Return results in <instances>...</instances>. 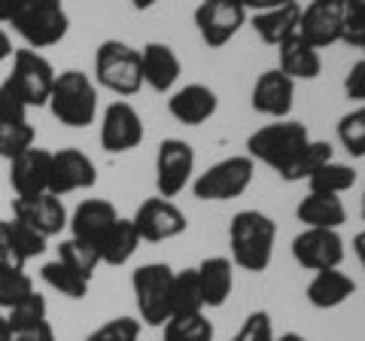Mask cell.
Masks as SVG:
<instances>
[{"instance_id": "7bdbcfd3", "label": "cell", "mask_w": 365, "mask_h": 341, "mask_svg": "<svg viewBox=\"0 0 365 341\" xmlns=\"http://www.w3.org/2000/svg\"><path fill=\"white\" fill-rule=\"evenodd\" d=\"M344 95L350 101H365V58L350 67V73L344 76Z\"/></svg>"}, {"instance_id": "ba28073f", "label": "cell", "mask_w": 365, "mask_h": 341, "mask_svg": "<svg viewBox=\"0 0 365 341\" xmlns=\"http://www.w3.org/2000/svg\"><path fill=\"white\" fill-rule=\"evenodd\" d=\"M9 61H13V71H9L6 83L19 92V98L28 104V110L49 104L55 76H58V73H55V67H52V61L46 58L43 52L28 49V46L16 49Z\"/></svg>"}, {"instance_id": "ffe728a7", "label": "cell", "mask_w": 365, "mask_h": 341, "mask_svg": "<svg viewBox=\"0 0 365 341\" xmlns=\"http://www.w3.org/2000/svg\"><path fill=\"white\" fill-rule=\"evenodd\" d=\"M119 220V210L116 204L107 201V198H86L79 201L71 220H67V229H71V238H79V241H88L95 244L110 232V225Z\"/></svg>"}, {"instance_id": "9a60e30c", "label": "cell", "mask_w": 365, "mask_h": 341, "mask_svg": "<svg viewBox=\"0 0 365 341\" xmlns=\"http://www.w3.org/2000/svg\"><path fill=\"white\" fill-rule=\"evenodd\" d=\"M344 0H311L307 6H302L299 34L314 49L335 46L344 37Z\"/></svg>"}, {"instance_id": "7402d4cb", "label": "cell", "mask_w": 365, "mask_h": 341, "mask_svg": "<svg viewBox=\"0 0 365 341\" xmlns=\"http://www.w3.org/2000/svg\"><path fill=\"white\" fill-rule=\"evenodd\" d=\"M353 292H356V280L344 275L341 268H326V271H314V278L304 290V299L317 311H332L341 308Z\"/></svg>"}, {"instance_id": "7a4b0ae2", "label": "cell", "mask_w": 365, "mask_h": 341, "mask_svg": "<svg viewBox=\"0 0 365 341\" xmlns=\"http://www.w3.org/2000/svg\"><path fill=\"white\" fill-rule=\"evenodd\" d=\"M52 116L58 119L67 128H88L98 116V86L95 79L86 76L83 71H61L55 76V86H52V95H49V104Z\"/></svg>"}, {"instance_id": "cb8c5ba5", "label": "cell", "mask_w": 365, "mask_h": 341, "mask_svg": "<svg viewBox=\"0 0 365 341\" xmlns=\"http://www.w3.org/2000/svg\"><path fill=\"white\" fill-rule=\"evenodd\" d=\"M195 271L204 295V308H222L235 290V263L228 256H207Z\"/></svg>"}, {"instance_id": "4fadbf2b", "label": "cell", "mask_w": 365, "mask_h": 341, "mask_svg": "<svg viewBox=\"0 0 365 341\" xmlns=\"http://www.w3.org/2000/svg\"><path fill=\"white\" fill-rule=\"evenodd\" d=\"M98 183V168L91 162V156H86L76 146H64V150L52 153L49 165V192L52 195H73V192L95 189Z\"/></svg>"}, {"instance_id": "5bb4252c", "label": "cell", "mask_w": 365, "mask_h": 341, "mask_svg": "<svg viewBox=\"0 0 365 341\" xmlns=\"http://www.w3.org/2000/svg\"><path fill=\"white\" fill-rule=\"evenodd\" d=\"M292 259L304 271L341 268L344 263V238L338 229H302L292 238Z\"/></svg>"}, {"instance_id": "836d02e7", "label": "cell", "mask_w": 365, "mask_h": 341, "mask_svg": "<svg viewBox=\"0 0 365 341\" xmlns=\"http://www.w3.org/2000/svg\"><path fill=\"white\" fill-rule=\"evenodd\" d=\"M58 259L71 265L73 271H79L83 278H88V280L101 265L98 247L88 244V241H79V238H64V241L58 244Z\"/></svg>"}, {"instance_id": "e0dca14e", "label": "cell", "mask_w": 365, "mask_h": 341, "mask_svg": "<svg viewBox=\"0 0 365 341\" xmlns=\"http://www.w3.org/2000/svg\"><path fill=\"white\" fill-rule=\"evenodd\" d=\"M250 104L268 119H289V113L295 107V83L280 67H271V71H265L256 79Z\"/></svg>"}, {"instance_id": "d4e9b609", "label": "cell", "mask_w": 365, "mask_h": 341, "mask_svg": "<svg viewBox=\"0 0 365 341\" xmlns=\"http://www.w3.org/2000/svg\"><path fill=\"white\" fill-rule=\"evenodd\" d=\"M295 220L304 229H341L347 223V208L338 195H323V192H307L295 208Z\"/></svg>"}, {"instance_id": "3957f363", "label": "cell", "mask_w": 365, "mask_h": 341, "mask_svg": "<svg viewBox=\"0 0 365 341\" xmlns=\"http://www.w3.org/2000/svg\"><path fill=\"white\" fill-rule=\"evenodd\" d=\"M307 141H311V131H307L304 122L274 119L271 125H262L259 131H253L247 138V156L253 158V162L268 165L280 174V170L289 168L292 158L304 150Z\"/></svg>"}, {"instance_id": "44dd1931", "label": "cell", "mask_w": 365, "mask_h": 341, "mask_svg": "<svg viewBox=\"0 0 365 341\" xmlns=\"http://www.w3.org/2000/svg\"><path fill=\"white\" fill-rule=\"evenodd\" d=\"M140 67H143V86H150L158 95L174 92V86L180 83V73H182L177 52L168 43H155V40L140 49Z\"/></svg>"}, {"instance_id": "f1b7e54d", "label": "cell", "mask_w": 365, "mask_h": 341, "mask_svg": "<svg viewBox=\"0 0 365 341\" xmlns=\"http://www.w3.org/2000/svg\"><path fill=\"white\" fill-rule=\"evenodd\" d=\"M332 143L329 141H307V146L299 153L289 162V168L280 170V180H287V183H302V180H307L314 174V170H319L326 162H332Z\"/></svg>"}, {"instance_id": "ee69618b", "label": "cell", "mask_w": 365, "mask_h": 341, "mask_svg": "<svg viewBox=\"0 0 365 341\" xmlns=\"http://www.w3.org/2000/svg\"><path fill=\"white\" fill-rule=\"evenodd\" d=\"M9 341H58L55 338L52 323H37V326H25V329H13L9 332Z\"/></svg>"}, {"instance_id": "c3c4849f", "label": "cell", "mask_w": 365, "mask_h": 341, "mask_svg": "<svg viewBox=\"0 0 365 341\" xmlns=\"http://www.w3.org/2000/svg\"><path fill=\"white\" fill-rule=\"evenodd\" d=\"M353 250H356V256H359V263H362V268H365V229L353 238Z\"/></svg>"}, {"instance_id": "681fc988", "label": "cell", "mask_w": 365, "mask_h": 341, "mask_svg": "<svg viewBox=\"0 0 365 341\" xmlns=\"http://www.w3.org/2000/svg\"><path fill=\"white\" fill-rule=\"evenodd\" d=\"M162 4V0H131V6L137 9V13H150L153 6H158Z\"/></svg>"}, {"instance_id": "5b68a950", "label": "cell", "mask_w": 365, "mask_h": 341, "mask_svg": "<svg viewBox=\"0 0 365 341\" xmlns=\"http://www.w3.org/2000/svg\"><path fill=\"white\" fill-rule=\"evenodd\" d=\"M16 34L25 40L28 49H52L67 37L71 31V16L61 0H28V6L16 16L13 25Z\"/></svg>"}, {"instance_id": "816d5d0a", "label": "cell", "mask_w": 365, "mask_h": 341, "mask_svg": "<svg viewBox=\"0 0 365 341\" xmlns=\"http://www.w3.org/2000/svg\"><path fill=\"white\" fill-rule=\"evenodd\" d=\"M277 341H307L304 335H299V332H283Z\"/></svg>"}, {"instance_id": "f6af8a7d", "label": "cell", "mask_w": 365, "mask_h": 341, "mask_svg": "<svg viewBox=\"0 0 365 341\" xmlns=\"http://www.w3.org/2000/svg\"><path fill=\"white\" fill-rule=\"evenodd\" d=\"M25 6H28V0H0V28H4V25H13L16 16H19Z\"/></svg>"}, {"instance_id": "83f0119b", "label": "cell", "mask_w": 365, "mask_h": 341, "mask_svg": "<svg viewBox=\"0 0 365 341\" xmlns=\"http://www.w3.org/2000/svg\"><path fill=\"white\" fill-rule=\"evenodd\" d=\"M40 278H43V283L49 290H55L58 295H64V299H73V302H79V299H86L88 295V278H83L79 271H73L67 263H61V259H52V263H46L43 268H40Z\"/></svg>"}, {"instance_id": "d6a6232c", "label": "cell", "mask_w": 365, "mask_h": 341, "mask_svg": "<svg viewBox=\"0 0 365 341\" xmlns=\"http://www.w3.org/2000/svg\"><path fill=\"white\" fill-rule=\"evenodd\" d=\"M34 143H37V131L28 119H0V158L13 162Z\"/></svg>"}, {"instance_id": "52a82bcc", "label": "cell", "mask_w": 365, "mask_h": 341, "mask_svg": "<svg viewBox=\"0 0 365 341\" xmlns=\"http://www.w3.org/2000/svg\"><path fill=\"white\" fill-rule=\"evenodd\" d=\"M256 177V162L250 156H228L210 165L192 180V195L198 201H232L241 198Z\"/></svg>"}, {"instance_id": "b9f144b4", "label": "cell", "mask_w": 365, "mask_h": 341, "mask_svg": "<svg viewBox=\"0 0 365 341\" xmlns=\"http://www.w3.org/2000/svg\"><path fill=\"white\" fill-rule=\"evenodd\" d=\"M0 268H25V259L19 256L13 241V223L0 220Z\"/></svg>"}, {"instance_id": "11a10c76", "label": "cell", "mask_w": 365, "mask_h": 341, "mask_svg": "<svg viewBox=\"0 0 365 341\" xmlns=\"http://www.w3.org/2000/svg\"><path fill=\"white\" fill-rule=\"evenodd\" d=\"M162 341H165V338H162Z\"/></svg>"}, {"instance_id": "30bf717a", "label": "cell", "mask_w": 365, "mask_h": 341, "mask_svg": "<svg viewBox=\"0 0 365 341\" xmlns=\"http://www.w3.org/2000/svg\"><path fill=\"white\" fill-rule=\"evenodd\" d=\"M247 6L241 0H201L195 6V28L210 49H222L247 25Z\"/></svg>"}, {"instance_id": "f5cc1de1", "label": "cell", "mask_w": 365, "mask_h": 341, "mask_svg": "<svg viewBox=\"0 0 365 341\" xmlns=\"http://www.w3.org/2000/svg\"><path fill=\"white\" fill-rule=\"evenodd\" d=\"M359 213H362V220H365V189H362V208H359Z\"/></svg>"}, {"instance_id": "ac0fdd59", "label": "cell", "mask_w": 365, "mask_h": 341, "mask_svg": "<svg viewBox=\"0 0 365 341\" xmlns=\"http://www.w3.org/2000/svg\"><path fill=\"white\" fill-rule=\"evenodd\" d=\"M49 165H52V153L37 143L21 156H16L9 162V186H13L16 198H34L49 192Z\"/></svg>"}, {"instance_id": "277c9868", "label": "cell", "mask_w": 365, "mask_h": 341, "mask_svg": "<svg viewBox=\"0 0 365 341\" xmlns=\"http://www.w3.org/2000/svg\"><path fill=\"white\" fill-rule=\"evenodd\" d=\"M95 83L119 98H134L143 88L140 49L125 40H104L95 52Z\"/></svg>"}, {"instance_id": "f907efd6", "label": "cell", "mask_w": 365, "mask_h": 341, "mask_svg": "<svg viewBox=\"0 0 365 341\" xmlns=\"http://www.w3.org/2000/svg\"><path fill=\"white\" fill-rule=\"evenodd\" d=\"M0 341H9V323H6V311H0Z\"/></svg>"}, {"instance_id": "f546056e", "label": "cell", "mask_w": 365, "mask_h": 341, "mask_svg": "<svg viewBox=\"0 0 365 341\" xmlns=\"http://www.w3.org/2000/svg\"><path fill=\"white\" fill-rule=\"evenodd\" d=\"M204 311V295L198 283L195 268H182L174 275V290H170V317L182 314H201Z\"/></svg>"}, {"instance_id": "9c48e42d", "label": "cell", "mask_w": 365, "mask_h": 341, "mask_svg": "<svg viewBox=\"0 0 365 341\" xmlns=\"http://www.w3.org/2000/svg\"><path fill=\"white\" fill-rule=\"evenodd\" d=\"M195 180V150L182 138H165L155 153V189L162 198H177Z\"/></svg>"}, {"instance_id": "1f68e13d", "label": "cell", "mask_w": 365, "mask_h": 341, "mask_svg": "<svg viewBox=\"0 0 365 341\" xmlns=\"http://www.w3.org/2000/svg\"><path fill=\"white\" fill-rule=\"evenodd\" d=\"M165 329V341H213L216 329L213 320H207V314H182V317H170L162 326Z\"/></svg>"}, {"instance_id": "8992f818", "label": "cell", "mask_w": 365, "mask_h": 341, "mask_svg": "<svg viewBox=\"0 0 365 341\" xmlns=\"http://www.w3.org/2000/svg\"><path fill=\"white\" fill-rule=\"evenodd\" d=\"M177 271L168 263H146L134 268L131 290L137 299V311L146 326H165L170 320V290Z\"/></svg>"}, {"instance_id": "4dcf8cb0", "label": "cell", "mask_w": 365, "mask_h": 341, "mask_svg": "<svg viewBox=\"0 0 365 341\" xmlns=\"http://www.w3.org/2000/svg\"><path fill=\"white\" fill-rule=\"evenodd\" d=\"M353 186H356V168L335 158L307 177V192H323V195H344Z\"/></svg>"}, {"instance_id": "d6986e66", "label": "cell", "mask_w": 365, "mask_h": 341, "mask_svg": "<svg viewBox=\"0 0 365 341\" xmlns=\"http://www.w3.org/2000/svg\"><path fill=\"white\" fill-rule=\"evenodd\" d=\"M216 110H220V98L204 83H189L182 88H174L168 98V113L180 125H189V128H198V125L210 122L216 116Z\"/></svg>"}, {"instance_id": "e575fe53", "label": "cell", "mask_w": 365, "mask_h": 341, "mask_svg": "<svg viewBox=\"0 0 365 341\" xmlns=\"http://www.w3.org/2000/svg\"><path fill=\"white\" fill-rule=\"evenodd\" d=\"M49 320V302H46L43 292H28L25 299L19 305L6 311V323H9V332L13 329H25V326H37V323H46Z\"/></svg>"}, {"instance_id": "f35d334b", "label": "cell", "mask_w": 365, "mask_h": 341, "mask_svg": "<svg viewBox=\"0 0 365 341\" xmlns=\"http://www.w3.org/2000/svg\"><path fill=\"white\" fill-rule=\"evenodd\" d=\"M9 223H13L16 250H19V256L25 259V263H31V259H37V256H43L46 250H49V238L46 235H40L37 229H31V225L19 223V220H9Z\"/></svg>"}, {"instance_id": "603a6c76", "label": "cell", "mask_w": 365, "mask_h": 341, "mask_svg": "<svg viewBox=\"0 0 365 341\" xmlns=\"http://www.w3.org/2000/svg\"><path fill=\"white\" fill-rule=\"evenodd\" d=\"M277 67L292 83H311L323 73V58H319V49H314L302 34H295L277 46Z\"/></svg>"}, {"instance_id": "74e56055", "label": "cell", "mask_w": 365, "mask_h": 341, "mask_svg": "<svg viewBox=\"0 0 365 341\" xmlns=\"http://www.w3.org/2000/svg\"><path fill=\"white\" fill-rule=\"evenodd\" d=\"M86 341H140V320L134 317H113V320L101 323L98 329H91Z\"/></svg>"}, {"instance_id": "4316f807", "label": "cell", "mask_w": 365, "mask_h": 341, "mask_svg": "<svg viewBox=\"0 0 365 341\" xmlns=\"http://www.w3.org/2000/svg\"><path fill=\"white\" fill-rule=\"evenodd\" d=\"M140 235H137L134 223L128 217H119L116 223L110 225V232L98 241V253H101V263L107 265H125L131 263L134 253L140 250Z\"/></svg>"}, {"instance_id": "60d3db41", "label": "cell", "mask_w": 365, "mask_h": 341, "mask_svg": "<svg viewBox=\"0 0 365 341\" xmlns=\"http://www.w3.org/2000/svg\"><path fill=\"white\" fill-rule=\"evenodd\" d=\"M232 341H277L274 326H271V314L268 311H253L241 323V329L235 332Z\"/></svg>"}, {"instance_id": "8fae6325", "label": "cell", "mask_w": 365, "mask_h": 341, "mask_svg": "<svg viewBox=\"0 0 365 341\" xmlns=\"http://www.w3.org/2000/svg\"><path fill=\"white\" fill-rule=\"evenodd\" d=\"M131 223L143 244H162V241H170V238H180L189 229L186 213H182L174 201H168L162 195L146 198L140 208H137Z\"/></svg>"}, {"instance_id": "ab89813d", "label": "cell", "mask_w": 365, "mask_h": 341, "mask_svg": "<svg viewBox=\"0 0 365 341\" xmlns=\"http://www.w3.org/2000/svg\"><path fill=\"white\" fill-rule=\"evenodd\" d=\"M341 43L365 52V0H350L344 9V37Z\"/></svg>"}, {"instance_id": "d590c367", "label": "cell", "mask_w": 365, "mask_h": 341, "mask_svg": "<svg viewBox=\"0 0 365 341\" xmlns=\"http://www.w3.org/2000/svg\"><path fill=\"white\" fill-rule=\"evenodd\" d=\"M338 143L353 156L362 158L365 156V104L353 107L350 113L338 119Z\"/></svg>"}, {"instance_id": "8d00e7d4", "label": "cell", "mask_w": 365, "mask_h": 341, "mask_svg": "<svg viewBox=\"0 0 365 341\" xmlns=\"http://www.w3.org/2000/svg\"><path fill=\"white\" fill-rule=\"evenodd\" d=\"M28 292H34V278L25 268H0V311H9Z\"/></svg>"}, {"instance_id": "6da1fadb", "label": "cell", "mask_w": 365, "mask_h": 341, "mask_svg": "<svg viewBox=\"0 0 365 341\" xmlns=\"http://www.w3.org/2000/svg\"><path fill=\"white\" fill-rule=\"evenodd\" d=\"M274 241H277V223L262 210H237L228 225V247L232 263L244 271L262 275L274 259Z\"/></svg>"}, {"instance_id": "db71d44e", "label": "cell", "mask_w": 365, "mask_h": 341, "mask_svg": "<svg viewBox=\"0 0 365 341\" xmlns=\"http://www.w3.org/2000/svg\"><path fill=\"white\" fill-rule=\"evenodd\" d=\"M344 4H350V0H344Z\"/></svg>"}, {"instance_id": "2e32d148", "label": "cell", "mask_w": 365, "mask_h": 341, "mask_svg": "<svg viewBox=\"0 0 365 341\" xmlns=\"http://www.w3.org/2000/svg\"><path fill=\"white\" fill-rule=\"evenodd\" d=\"M13 220L31 225V229H37L46 238H58L67 229L71 213L64 208V198L43 192V195L34 198H13Z\"/></svg>"}, {"instance_id": "484cf974", "label": "cell", "mask_w": 365, "mask_h": 341, "mask_svg": "<svg viewBox=\"0 0 365 341\" xmlns=\"http://www.w3.org/2000/svg\"><path fill=\"white\" fill-rule=\"evenodd\" d=\"M299 21H302V4H289V6H277L268 13H253L250 25H253L256 37L265 46H280L289 37L299 34Z\"/></svg>"}, {"instance_id": "7dc6e473", "label": "cell", "mask_w": 365, "mask_h": 341, "mask_svg": "<svg viewBox=\"0 0 365 341\" xmlns=\"http://www.w3.org/2000/svg\"><path fill=\"white\" fill-rule=\"evenodd\" d=\"M13 52H16V49H13V40H9V34L0 28V64L13 58Z\"/></svg>"}, {"instance_id": "7c38bea8", "label": "cell", "mask_w": 365, "mask_h": 341, "mask_svg": "<svg viewBox=\"0 0 365 341\" xmlns=\"http://www.w3.org/2000/svg\"><path fill=\"white\" fill-rule=\"evenodd\" d=\"M146 138V128H143V119L128 101H113V104L104 110L101 116V131H98V141L107 153L113 156H122V153H131L143 143Z\"/></svg>"}, {"instance_id": "bcb514c9", "label": "cell", "mask_w": 365, "mask_h": 341, "mask_svg": "<svg viewBox=\"0 0 365 341\" xmlns=\"http://www.w3.org/2000/svg\"><path fill=\"white\" fill-rule=\"evenodd\" d=\"M247 6V13H268V9H277V6H289V4H299V0H241Z\"/></svg>"}]
</instances>
